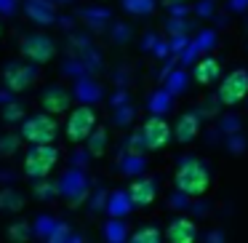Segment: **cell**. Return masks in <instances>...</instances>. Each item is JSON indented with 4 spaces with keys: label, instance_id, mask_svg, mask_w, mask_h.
<instances>
[{
    "label": "cell",
    "instance_id": "cell-3",
    "mask_svg": "<svg viewBox=\"0 0 248 243\" xmlns=\"http://www.w3.org/2000/svg\"><path fill=\"white\" fill-rule=\"evenodd\" d=\"M22 139L30 142L32 147L38 145H51L56 139V120L46 113L30 115L22 120Z\"/></svg>",
    "mask_w": 248,
    "mask_h": 243
},
{
    "label": "cell",
    "instance_id": "cell-12",
    "mask_svg": "<svg viewBox=\"0 0 248 243\" xmlns=\"http://www.w3.org/2000/svg\"><path fill=\"white\" fill-rule=\"evenodd\" d=\"M192 78H195V83H198V86H211V83H216L221 78L219 59H214V56L200 59L198 65H195V70H192Z\"/></svg>",
    "mask_w": 248,
    "mask_h": 243
},
{
    "label": "cell",
    "instance_id": "cell-13",
    "mask_svg": "<svg viewBox=\"0 0 248 243\" xmlns=\"http://www.w3.org/2000/svg\"><path fill=\"white\" fill-rule=\"evenodd\" d=\"M198 134H200V118L195 113H184L182 118L176 120V126H173L176 142H192Z\"/></svg>",
    "mask_w": 248,
    "mask_h": 243
},
{
    "label": "cell",
    "instance_id": "cell-2",
    "mask_svg": "<svg viewBox=\"0 0 248 243\" xmlns=\"http://www.w3.org/2000/svg\"><path fill=\"white\" fill-rule=\"evenodd\" d=\"M56 163H59V150L54 145L30 147L27 155H24V174L30 179H43L56 168Z\"/></svg>",
    "mask_w": 248,
    "mask_h": 243
},
{
    "label": "cell",
    "instance_id": "cell-8",
    "mask_svg": "<svg viewBox=\"0 0 248 243\" xmlns=\"http://www.w3.org/2000/svg\"><path fill=\"white\" fill-rule=\"evenodd\" d=\"M3 83L6 88H11L14 94L27 91L30 86L35 83V67L32 65H22V62H14L3 70Z\"/></svg>",
    "mask_w": 248,
    "mask_h": 243
},
{
    "label": "cell",
    "instance_id": "cell-19",
    "mask_svg": "<svg viewBox=\"0 0 248 243\" xmlns=\"http://www.w3.org/2000/svg\"><path fill=\"white\" fill-rule=\"evenodd\" d=\"M16 147H19L16 136H3V139H0V155H11Z\"/></svg>",
    "mask_w": 248,
    "mask_h": 243
},
{
    "label": "cell",
    "instance_id": "cell-10",
    "mask_svg": "<svg viewBox=\"0 0 248 243\" xmlns=\"http://www.w3.org/2000/svg\"><path fill=\"white\" fill-rule=\"evenodd\" d=\"M157 190H155V182L152 179H134V182L128 184V203L136 206V209H144V206H150L152 200H155Z\"/></svg>",
    "mask_w": 248,
    "mask_h": 243
},
{
    "label": "cell",
    "instance_id": "cell-20",
    "mask_svg": "<svg viewBox=\"0 0 248 243\" xmlns=\"http://www.w3.org/2000/svg\"><path fill=\"white\" fill-rule=\"evenodd\" d=\"M0 38H3V27H0Z\"/></svg>",
    "mask_w": 248,
    "mask_h": 243
},
{
    "label": "cell",
    "instance_id": "cell-5",
    "mask_svg": "<svg viewBox=\"0 0 248 243\" xmlns=\"http://www.w3.org/2000/svg\"><path fill=\"white\" fill-rule=\"evenodd\" d=\"M93 131H96V113H93V107L80 104V107L72 110L70 118H67V136H70V142H88Z\"/></svg>",
    "mask_w": 248,
    "mask_h": 243
},
{
    "label": "cell",
    "instance_id": "cell-6",
    "mask_svg": "<svg viewBox=\"0 0 248 243\" xmlns=\"http://www.w3.org/2000/svg\"><path fill=\"white\" fill-rule=\"evenodd\" d=\"M171 136H173V129L168 126V120L157 118V115L147 118L144 126H141V139H144V147H147V150H152V152L166 150V147L171 145Z\"/></svg>",
    "mask_w": 248,
    "mask_h": 243
},
{
    "label": "cell",
    "instance_id": "cell-11",
    "mask_svg": "<svg viewBox=\"0 0 248 243\" xmlns=\"http://www.w3.org/2000/svg\"><path fill=\"white\" fill-rule=\"evenodd\" d=\"M70 94L64 91V88H56L51 86L48 91H43V97H40V104H43V113L51 115V118H56V115H62L67 107H70Z\"/></svg>",
    "mask_w": 248,
    "mask_h": 243
},
{
    "label": "cell",
    "instance_id": "cell-4",
    "mask_svg": "<svg viewBox=\"0 0 248 243\" xmlns=\"http://www.w3.org/2000/svg\"><path fill=\"white\" fill-rule=\"evenodd\" d=\"M246 97H248V70L237 67V70L227 72V78H221L219 83V102L224 107H237Z\"/></svg>",
    "mask_w": 248,
    "mask_h": 243
},
{
    "label": "cell",
    "instance_id": "cell-17",
    "mask_svg": "<svg viewBox=\"0 0 248 243\" xmlns=\"http://www.w3.org/2000/svg\"><path fill=\"white\" fill-rule=\"evenodd\" d=\"M8 238L16 243H24L30 238V227L24 225V222H19V225H11V230H8Z\"/></svg>",
    "mask_w": 248,
    "mask_h": 243
},
{
    "label": "cell",
    "instance_id": "cell-14",
    "mask_svg": "<svg viewBox=\"0 0 248 243\" xmlns=\"http://www.w3.org/2000/svg\"><path fill=\"white\" fill-rule=\"evenodd\" d=\"M160 241H163L160 230H157V227H152V225L139 227V230L131 235V243H160Z\"/></svg>",
    "mask_w": 248,
    "mask_h": 243
},
{
    "label": "cell",
    "instance_id": "cell-1",
    "mask_svg": "<svg viewBox=\"0 0 248 243\" xmlns=\"http://www.w3.org/2000/svg\"><path fill=\"white\" fill-rule=\"evenodd\" d=\"M173 184H176L179 193L189 195V198H200L211 187V174L203 166V161H198V158H184L179 163L176 174H173Z\"/></svg>",
    "mask_w": 248,
    "mask_h": 243
},
{
    "label": "cell",
    "instance_id": "cell-18",
    "mask_svg": "<svg viewBox=\"0 0 248 243\" xmlns=\"http://www.w3.org/2000/svg\"><path fill=\"white\" fill-rule=\"evenodd\" d=\"M3 118H6V123H14V120L24 118L22 104H8V107H6V113H3Z\"/></svg>",
    "mask_w": 248,
    "mask_h": 243
},
{
    "label": "cell",
    "instance_id": "cell-15",
    "mask_svg": "<svg viewBox=\"0 0 248 243\" xmlns=\"http://www.w3.org/2000/svg\"><path fill=\"white\" fill-rule=\"evenodd\" d=\"M24 206L22 195H16L14 190H3L0 193V209H6V211H19Z\"/></svg>",
    "mask_w": 248,
    "mask_h": 243
},
{
    "label": "cell",
    "instance_id": "cell-16",
    "mask_svg": "<svg viewBox=\"0 0 248 243\" xmlns=\"http://www.w3.org/2000/svg\"><path fill=\"white\" fill-rule=\"evenodd\" d=\"M88 147H91V152H93V155H102V152L107 150V131H104V129L93 131V134H91V139H88Z\"/></svg>",
    "mask_w": 248,
    "mask_h": 243
},
{
    "label": "cell",
    "instance_id": "cell-9",
    "mask_svg": "<svg viewBox=\"0 0 248 243\" xmlns=\"http://www.w3.org/2000/svg\"><path fill=\"white\" fill-rule=\"evenodd\" d=\"M166 241L168 243H195L198 241V225L187 216H176L166 227Z\"/></svg>",
    "mask_w": 248,
    "mask_h": 243
},
{
    "label": "cell",
    "instance_id": "cell-7",
    "mask_svg": "<svg viewBox=\"0 0 248 243\" xmlns=\"http://www.w3.org/2000/svg\"><path fill=\"white\" fill-rule=\"evenodd\" d=\"M56 54V46L48 35H30L22 40V56L32 65H48Z\"/></svg>",
    "mask_w": 248,
    "mask_h": 243
}]
</instances>
